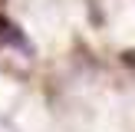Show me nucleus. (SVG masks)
<instances>
[{"mask_svg": "<svg viewBox=\"0 0 135 132\" xmlns=\"http://www.w3.org/2000/svg\"><path fill=\"white\" fill-rule=\"evenodd\" d=\"M0 46H20L23 53H30V43H26V36L17 30V26L10 23L7 17H0Z\"/></svg>", "mask_w": 135, "mask_h": 132, "instance_id": "1", "label": "nucleus"}]
</instances>
